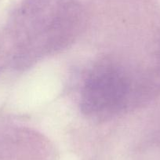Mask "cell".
<instances>
[{
    "instance_id": "6da1fadb",
    "label": "cell",
    "mask_w": 160,
    "mask_h": 160,
    "mask_svg": "<svg viewBox=\"0 0 160 160\" xmlns=\"http://www.w3.org/2000/svg\"><path fill=\"white\" fill-rule=\"evenodd\" d=\"M128 91L127 78L118 69L100 66L84 84L81 97L82 111L97 117L112 115L124 105Z\"/></svg>"
}]
</instances>
